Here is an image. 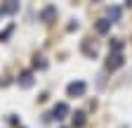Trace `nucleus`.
<instances>
[{
	"label": "nucleus",
	"instance_id": "1a4fd4ad",
	"mask_svg": "<svg viewBox=\"0 0 132 128\" xmlns=\"http://www.w3.org/2000/svg\"><path fill=\"white\" fill-rule=\"evenodd\" d=\"M82 123H85V114H82V111H78V114L73 116V126H76V128H80Z\"/></svg>",
	"mask_w": 132,
	"mask_h": 128
},
{
	"label": "nucleus",
	"instance_id": "20e7f679",
	"mask_svg": "<svg viewBox=\"0 0 132 128\" xmlns=\"http://www.w3.org/2000/svg\"><path fill=\"white\" fill-rule=\"evenodd\" d=\"M16 10H19V3H16V0H5V5H3L5 14H14Z\"/></svg>",
	"mask_w": 132,
	"mask_h": 128
},
{
	"label": "nucleus",
	"instance_id": "7ed1b4c3",
	"mask_svg": "<svg viewBox=\"0 0 132 128\" xmlns=\"http://www.w3.org/2000/svg\"><path fill=\"white\" fill-rule=\"evenodd\" d=\"M66 90H69V95H82V93H85V83H82V81H78V83H71Z\"/></svg>",
	"mask_w": 132,
	"mask_h": 128
},
{
	"label": "nucleus",
	"instance_id": "39448f33",
	"mask_svg": "<svg viewBox=\"0 0 132 128\" xmlns=\"http://www.w3.org/2000/svg\"><path fill=\"white\" fill-rule=\"evenodd\" d=\"M19 86H21V88H31V86H33V76H31L28 71H26V74L19 78Z\"/></svg>",
	"mask_w": 132,
	"mask_h": 128
},
{
	"label": "nucleus",
	"instance_id": "9b49d317",
	"mask_svg": "<svg viewBox=\"0 0 132 128\" xmlns=\"http://www.w3.org/2000/svg\"><path fill=\"white\" fill-rule=\"evenodd\" d=\"M125 5H127V7H132V0H125Z\"/></svg>",
	"mask_w": 132,
	"mask_h": 128
},
{
	"label": "nucleus",
	"instance_id": "0eeeda50",
	"mask_svg": "<svg viewBox=\"0 0 132 128\" xmlns=\"http://www.w3.org/2000/svg\"><path fill=\"white\" fill-rule=\"evenodd\" d=\"M109 29H111V19H102V22L97 24V31H99V33H106Z\"/></svg>",
	"mask_w": 132,
	"mask_h": 128
},
{
	"label": "nucleus",
	"instance_id": "9d476101",
	"mask_svg": "<svg viewBox=\"0 0 132 128\" xmlns=\"http://www.w3.org/2000/svg\"><path fill=\"white\" fill-rule=\"evenodd\" d=\"M111 52H123V43H120V40L111 43Z\"/></svg>",
	"mask_w": 132,
	"mask_h": 128
},
{
	"label": "nucleus",
	"instance_id": "423d86ee",
	"mask_svg": "<svg viewBox=\"0 0 132 128\" xmlns=\"http://www.w3.org/2000/svg\"><path fill=\"white\" fill-rule=\"evenodd\" d=\"M54 14H57V7H47V10H43V12H40V19H43V22H47L50 17H54Z\"/></svg>",
	"mask_w": 132,
	"mask_h": 128
},
{
	"label": "nucleus",
	"instance_id": "f03ea898",
	"mask_svg": "<svg viewBox=\"0 0 132 128\" xmlns=\"http://www.w3.org/2000/svg\"><path fill=\"white\" fill-rule=\"evenodd\" d=\"M66 114H69V104L59 102V104L54 107V119H57V121H61V119H66Z\"/></svg>",
	"mask_w": 132,
	"mask_h": 128
},
{
	"label": "nucleus",
	"instance_id": "f257e3e1",
	"mask_svg": "<svg viewBox=\"0 0 132 128\" xmlns=\"http://www.w3.org/2000/svg\"><path fill=\"white\" fill-rule=\"evenodd\" d=\"M106 67H109V69H120V67H123V55H120V52H111Z\"/></svg>",
	"mask_w": 132,
	"mask_h": 128
},
{
	"label": "nucleus",
	"instance_id": "6e6552de",
	"mask_svg": "<svg viewBox=\"0 0 132 128\" xmlns=\"http://www.w3.org/2000/svg\"><path fill=\"white\" fill-rule=\"evenodd\" d=\"M109 19L111 22H118L120 19V7H109Z\"/></svg>",
	"mask_w": 132,
	"mask_h": 128
}]
</instances>
